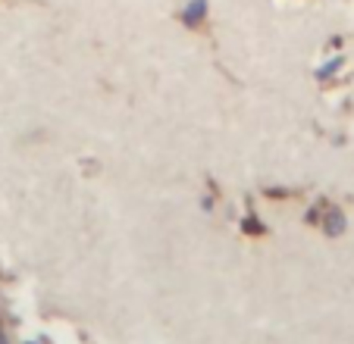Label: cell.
<instances>
[{"label":"cell","mask_w":354,"mask_h":344,"mask_svg":"<svg viewBox=\"0 0 354 344\" xmlns=\"http://www.w3.org/2000/svg\"><path fill=\"white\" fill-rule=\"evenodd\" d=\"M323 219H317L320 222V229L329 235V238H339V235H345V229H348V219H345V213L339 210L335 204H329V200H323Z\"/></svg>","instance_id":"cell-1"},{"label":"cell","mask_w":354,"mask_h":344,"mask_svg":"<svg viewBox=\"0 0 354 344\" xmlns=\"http://www.w3.org/2000/svg\"><path fill=\"white\" fill-rule=\"evenodd\" d=\"M179 19L185 28H201L204 19H207V0H192V3L179 13Z\"/></svg>","instance_id":"cell-2"}]
</instances>
